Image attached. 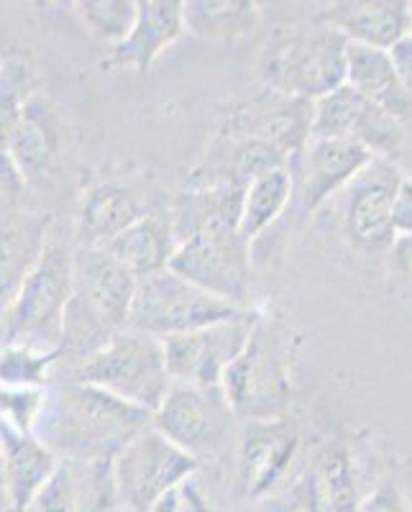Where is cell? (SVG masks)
Masks as SVG:
<instances>
[{
    "label": "cell",
    "mask_w": 412,
    "mask_h": 512,
    "mask_svg": "<svg viewBox=\"0 0 412 512\" xmlns=\"http://www.w3.org/2000/svg\"><path fill=\"white\" fill-rule=\"evenodd\" d=\"M59 464L62 459L34 433L0 423V487L6 489L8 512H29Z\"/></svg>",
    "instance_id": "22"
},
{
    "label": "cell",
    "mask_w": 412,
    "mask_h": 512,
    "mask_svg": "<svg viewBox=\"0 0 412 512\" xmlns=\"http://www.w3.org/2000/svg\"><path fill=\"white\" fill-rule=\"evenodd\" d=\"M139 280L105 246H75V287L64 320L77 331L116 336L128 328Z\"/></svg>",
    "instance_id": "9"
},
{
    "label": "cell",
    "mask_w": 412,
    "mask_h": 512,
    "mask_svg": "<svg viewBox=\"0 0 412 512\" xmlns=\"http://www.w3.org/2000/svg\"><path fill=\"white\" fill-rule=\"evenodd\" d=\"M29 512H80L75 477H72V466L67 461H62L52 479L41 487V492L31 502Z\"/></svg>",
    "instance_id": "37"
},
{
    "label": "cell",
    "mask_w": 412,
    "mask_h": 512,
    "mask_svg": "<svg viewBox=\"0 0 412 512\" xmlns=\"http://www.w3.org/2000/svg\"><path fill=\"white\" fill-rule=\"evenodd\" d=\"M405 172L392 157H377L338 195V221L351 249L366 256H384L400 236L395 205Z\"/></svg>",
    "instance_id": "11"
},
{
    "label": "cell",
    "mask_w": 412,
    "mask_h": 512,
    "mask_svg": "<svg viewBox=\"0 0 412 512\" xmlns=\"http://www.w3.org/2000/svg\"><path fill=\"white\" fill-rule=\"evenodd\" d=\"M118 512H134V510H128V507H121V510H118Z\"/></svg>",
    "instance_id": "43"
},
{
    "label": "cell",
    "mask_w": 412,
    "mask_h": 512,
    "mask_svg": "<svg viewBox=\"0 0 412 512\" xmlns=\"http://www.w3.org/2000/svg\"><path fill=\"white\" fill-rule=\"evenodd\" d=\"M47 390L0 384V423L13 425V428L24 433H34L41 410L47 405Z\"/></svg>",
    "instance_id": "34"
},
{
    "label": "cell",
    "mask_w": 412,
    "mask_h": 512,
    "mask_svg": "<svg viewBox=\"0 0 412 512\" xmlns=\"http://www.w3.org/2000/svg\"><path fill=\"white\" fill-rule=\"evenodd\" d=\"M75 287V241L52 231L47 249L8 308L0 341L57 349L64 308Z\"/></svg>",
    "instance_id": "4"
},
{
    "label": "cell",
    "mask_w": 412,
    "mask_h": 512,
    "mask_svg": "<svg viewBox=\"0 0 412 512\" xmlns=\"http://www.w3.org/2000/svg\"><path fill=\"white\" fill-rule=\"evenodd\" d=\"M39 3H44V6H52V8H72V3H75V0H39Z\"/></svg>",
    "instance_id": "41"
},
{
    "label": "cell",
    "mask_w": 412,
    "mask_h": 512,
    "mask_svg": "<svg viewBox=\"0 0 412 512\" xmlns=\"http://www.w3.org/2000/svg\"><path fill=\"white\" fill-rule=\"evenodd\" d=\"M295 341L282 320L262 313L249 344L223 377V390L241 423L290 415Z\"/></svg>",
    "instance_id": "3"
},
{
    "label": "cell",
    "mask_w": 412,
    "mask_h": 512,
    "mask_svg": "<svg viewBox=\"0 0 412 512\" xmlns=\"http://www.w3.org/2000/svg\"><path fill=\"white\" fill-rule=\"evenodd\" d=\"M313 136L349 139L372 149L377 157L395 159L405 144V126L374 100L343 82L341 88L315 100Z\"/></svg>",
    "instance_id": "17"
},
{
    "label": "cell",
    "mask_w": 412,
    "mask_h": 512,
    "mask_svg": "<svg viewBox=\"0 0 412 512\" xmlns=\"http://www.w3.org/2000/svg\"><path fill=\"white\" fill-rule=\"evenodd\" d=\"M59 367L57 349L0 341V384L8 387H39L47 390Z\"/></svg>",
    "instance_id": "32"
},
{
    "label": "cell",
    "mask_w": 412,
    "mask_h": 512,
    "mask_svg": "<svg viewBox=\"0 0 412 512\" xmlns=\"http://www.w3.org/2000/svg\"><path fill=\"white\" fill-rule=\"evenodd\" d=\"M292 162L274 146L246 136L210 134L203 157L187 172L185 187H241L246 190L254 177Z\"/></svg>",
    "instance_id": "20"
},
{
    "label": "cell",
    "mask_w": 412,
    "mask_h": 512,
    "mask_svg": "<svg viewBox=\"0 0 412 512\" xmlns=\"http://www.w3.org/2000/svg\"><path fill=\"white\" fill-rule=\"evenodd\" d=\"M167 192L146 175H95L82 190L75 216V246H108L144 218Z\"/></svg>",
    "instance_id": "14"
},
{
    "label": "cell",
    "mask_w": 412,
    "mask_h": 512,
    "mask_svg": "<svg viewBox=\"0 0 412 512\" xmlns=\"http://www.w3.org/2000/svg\"><path fill=\"white\" fill-rule=\"evenodd\" d=\"M146 425H151L149 410L90 382L62 377L47 390L34 436L62 461H113Z\"/></svg>",
    "instance_id": "1"
},
{
    "label": "cell",
    "mask_w": 412,
    "mask_h": 512,
    "mask_svg": "<svg viewBox=\"0 0 412 512\" xmlns=\"http://www.w3.org/2000/svg\"><path fill=\"white\" fill-rule=\"evenodd\" d=\"M297 192L295 169L290 164L274 167L264 175L254 177L244 190V203H241V221L238 231L249 241L262 239L264 233L272 231L282 218L287 216V208Z\"/></svg>",
    "instance_id": "28"
},
{
    "label": "cell",
    "mask_w": 412,
    "mask_h": 512,
    "mask_svg": "<svg viewBox=\"0 0 412 512\" xmlns=\"http://www.w3.org/2000/svg\"><path fill=\"white\" fill-rule=\"evenodd\" d=\"M241 187H185L172 195V226L177 241L210 228H238L241 221Z\"/></svg>",
    "instance_id": "27"
},
{
    "label": "cell",
    "mask_w": 412,
    "mask_h": 512,
    "mask_svg": "<svg viewBox=\"0 0 412 512\" xmlns=\"http://www.w3.org/2000/svg\"><path fill=\"white\" fill-rule=\"evenodd\" d=\"M374 159L377 154L364 144L313 136L295 169L302 216H315L328 200L341 195Z\"/></svg>",
    "instance_id": "18"
},
{
    "label": "cell",
    "mask_w": 412,
    "mask_h": 512,
    "mask_svg": "<svg viewBox=\"0 0 412 512\" xmlns=\"http://www.w3.org/2000/svg\"><path fill=\"white\" fill-rule=\"evenodd\" d=\"M389 52H392V59H395L397 72H400L405 88L410 90L412 95V34H407L405 39L397 41L395 47L389 49Z\"/></svg>",
    "instance_id": "40"
},
{
    "label": "cell",
    "mask_w": 412,
    "mask_h": 512,
    "mask_svg": "<svg viewBox=\"0 0 412 512\" xmlns=\"http://www.w3.org/2000/svg\"><path fill=\"white\" fill-rule=\"evenodd\" d=\"M146 3H149V0H136V6H139V8L146 6Z\"/></svg>",
    "instance_id": "42"
},
{
    "label": "cell",
    "mask_w": 412,
    "mask_h": 512,
    "mask_svg": "<svg viewBox=\"0 0 412 512\" xmlns=\"http://www.w3.org/2000/svg\"><path fill=\"white\" fill-rule=\"evenodd\" d=\"M52 231L54 221L49 213L21 208L0 216V326L26 277L47 249Z\"/></svg>",
    "instance_id": "23"
},
{
    "label": "cell",
    "mask_w": 412,
    "mask_h": 512,
    "mask_svg": "<svg viewBox=\"0 0 412 512\" xmlns=\"http://www.w3.org/2000/svg\"><path fill=\"white\" fill-rule=\"evenodd\" d=\"M151 425L205 466L233 448L241 420L233 413L223 384L175 382L151 413Z\"/></svg>",
    "instance_id": "6"
},
{
    "label": "cell",
    "mask_w": 412,
    "mask_h": 512,
    "mask_svg": "<svg viewBox=\"0 0 412 512\" xmlns=\"http://www.w3.org/2000/svg\"><path fill=\"white\" fill-rule=\"evenodd\" d=\"M366 492L354 448L341 438L320 441L305 456L292 484V500L300 512H359Z\"/></svg>",
    "instance_id": "15"
},
{
    "label": "cell",
    "mask_w": 412,
    "mask_h": 512,
    "mask_svg": "<svg viewBox=\"0 0 412 512\" xmlns=\"http://www.w3.org/2000/svg\"><path fill=\"white\" fill-rule=\"evenodd\" d=\"M62 377L103 387L111 395L139 405L149 413L162 405L169 387L175 384L167 367L162 338L134 331V328L118 331L103 351H98L80 367L62 372Z\"/></svg>",
    "instance_id": "5"
},
{
    "label": "cell",
    "mask_w": 412,
    "mask_h": 512,
    "mask_svg": "<svg viewBox=\"0 0 412 512\" xmlns=\"http://www.w3.org/2000/svg\"><path fill=\"white\" fill-rule=\"evenodd\" d=\"M262 24L259 0H185L187 34L210 44H236Z\"/></svg>",
    "instance_id": "29"
},
{
    "label": "cell",
    "mask_w": 412,
    "mask_h": 512,
    "mask_svg": "<svg viewBox=\"0 0 412 512\" xmlns=\"http://www.w3.org/2000/svg\"><path fill=\"white\" fill-rule=\"evenodd\" d=\"M200 472L187 477L175 489H169L162 500L154 502L149 512H218V505L208 492V484L200 482Z\"/></svg>",
    "instance_id": "36"
},
{
    "label": "cell",
    "mask_w": 412,
    "mask_h": 512,
    "mask_svg": "<svg viewBox=\"0 0 412 512\" xmlns=\"http://www.w3.org/2000/svg\"><path fill=\"white\" fill-rule=\"evenodd\" d=\"M359 512H412V461L384 474L366 492Z\"/></svg>",
    "instance_id": "33"
},
{
    "label": "cell",
    "mask_w": 412,
    "mask_h": 512,
    "mask_svg": "<svg viewBox=\"0 0 412 512\" xmlns=\"http://www.w3.org/2000/svg\"><path fill=\"white\" fill-rule=\"evenodd\" d=\"M349 41L320 18L274 26L256 57V80L292 98L318 100L346 82Z\"/></svg>",
    "instance_id": "2"
},
{
    "label": "cell",
    "mask_w": 412,
    "mask_h": 512,
    "mask_svg": "<svg viewBox=\"0 0 412 512\" xmlns=\"http://www.w3.org/2000/svg\"><path fill=\"white\" fill-rule=\"evenodd\" d=\"M384 267H387V290L395 295V300L412 308V236L400 233L395 244L384 254Z\"/></svg>",
    "instance_id": "35"
},
{
    "label": "cell",
    "mask_w": 412,
    "mask_h": 512,
    "mask_svg": "<svg viewBox=\"0 0 412 512\" xmlns=\"http://www.w3.org/2000/svg\"><path fill=\"white\" fill-rule=\"evenodd\" d=\"M185 29V0H149L139 8L134 31L126 41L111 49L108 67L146 75Z\"/></svg>",
    "instance_id": "24"
},
{
    "label": "cell",
    "mask_w": 412,
    "mask_h": 512,
    "mask_svg": "<svg viewBox=\"0 0 412 512\" xmlns=\"http://www.w3.org/2000/svg\"><path fill=\"white\" fill-rule=\"evenodd\" d=\"M300 459L302 433L290 415L241 423L233 441V497L238 502H267L290 487Z\"/></svg>",
    "instance_id": "8"
},
{
    "label": "cell",
    "mask_w": 412,
    "mask_h": 512,
    "mask_svg": "<svg viewBox=\"0 0 412 512\" xmlns=\"http://www.w3.org/2000/svg\"><path fill=\"white\" fill-rule=\"evenodd\" d=\"M169 269L223 300L254 308V254L251 241L244 239L238 228L195 233L177 246Z\"/></svg>",
    "instance_id": "12"
},
{
    "label": "cell",
    "mask_w": 412,
    "mask_h": 512,
    "mask_svg": "<svg viewBox=\"0 0 412 512\" xmlns=\"http://www.w3.org/2000/svg\"><path fill=\"white\" fill-rule=\"evenodd\" d=\"M177 246L180 241H177L175 226H172V198L167 195L105 249L111 251L118 262L126 264L136 280H144V277L169 269Z\"/></svg>",
    "instance_id": "25"
},
{
    "label": "cell",
    "mask_w": 412,
    "mask_h": 512,
    "mask_svg": "<svg viewBox=\"0 0 412 512\" xmlns=\"http://www.w3.org/2000/svg\"><path fill=\"white\" fill-rule=\"evenodd\" d=\"M200 469L203 464L198 459H192L154 425L136 433L113 459L118 495L123 507L134 512H149L169 489H175Z\"/></svg>",
    "instance_id": "13"
},
{
    "label": "cell",
    "mask_w": 412,
    "mask_h": 512,
    "mask_svg": "<svg viewBox=\"0 0 412 512\" xmlns=\"http://www.w3.org/2000/svg\"><path fill=\"white\" fill-rule=\"evenodd\" d=\"M251 310L256 308H241L185 280L172 269H164L139 280L131 315H128V328L157 338H169L233 320Z\"/></svg>",
    "instance_id": "7"
},
{
    "label": "cell",
    "mask_w": 412,
    "mask_h": 512,
    "mask_svg": "<svg viewBox=\"0 0 412 512\" xmlns=\"http://www.w3.org/2000/svg\"><path fill=\"white\" fill-rule=\"evenodd\" d=\"M318 18L349 44L392 49L412 34V0H320Z\"/></svg>",
    "instance_id": "21"
},
{
    "label": "cell",
    "mask_w": 412,
    "mask_h": 512,
    "mask_svg": "<svg viewBox=\"0 0 412 512\" xmlns=\"http://www.w3.org/2000/svg\"><path fill=\"white\" fill-rule=\"evenodd\" d=\"M26 185L29 182H26L24 172L18 169V164L13 162L6 149H0V216H8V213L24 208L21 200H24Z\"/></svg>",
    "instance_id": "38"
},
{
    "label": "cell",
    "mask_w": 412,
    "mask_h": 512,
    "mask_svg": "<svg viewBox=\"0 0 412 512\" xmlns=\"http://www.w3.org/2000/svg\"><path fill=\"white\" fill-rule=\"evenodd\" d=\"M36 90V64L29 49H8L0 62V149H6L13 128Z\"/></svg>",
    "instance_id": "30"
},
{
    "label": "cell",
    "mask_w": 412,
    "mask_h": 512,
    "mask_svg": "<svg viewBox=\"0 0 412 512\" xmlns=\"http://www.w3.org/2000/svg\"><path fill=\"white\" fill-rule=\"evenodd\" d=\"M346 85L374 100L397 121H412V95L405 88L389 49L349 44L346 49Z\"/></svg>",
    "instance_id": "26"
},
{
    "label": "cell",
    "mask_w": 412,
    "mask_h": 512,
    "mask_svg": "<svg viewBox=\"0 0 412 512\" xmlns=\"http://www.w3.org/2000/svg\"><path fill=\"white\" fill-rule=\"evenodd\" d=\"M315 100L292 98L259 85V93L231 100L215 116L213 131L264 141L285 154L297 169L313 139Z\"/></svg>",
    "instance_id": "10"
},
{
    "label": "cell",
    "mask_w": 412,
    "mask_h": 512,
    "mask_svg": "<svg viewBox=\"0 0 412 512\" xmlns=\"http://www.w3.org/2000/svg\"><path fill=\"white\" fill-rule=\"evenodd\" d=\"M395 228L397 233H410L412 236V177H402L400 192H397L395 205Z\"/></svg>",
    "instance_id": "39"
},
{
    "label": "cell",
    "mask_w": 412,
    "mask_h": 512,
    "mask_svg": "<svg viewBox=\"0 0 412 512\" xmlns=\"http://www.w3.org/2000/svg\"><path fill=\"white\" fill-rule=\"evenodd\" d=\"M259 315L262 310H251L200 331L162 338L172 382L223 384L231 364L249 344Z\"/></svg>",
    "instance_id": "16"
},
{
    "label": "cell",
    "mask_w": 412,
    "mask_h": 512,
    "mask_svg": "<svg viewBox=\"0 0 412 512\" xmlns=\"http://www.w3.org/2000/svg\"><path fill=\"white\" fill-rule=\"evenodd\" d=\"M70 118L62 105L47 93H34L24 108V116L13 128L6 152L11 154L26 182H39L54 169L70 146Z\"/></svg>",
    "instance_id": "19"
},
{
    "label": "cell",
    "mask_w": 412,
    "mask_h": 512,
    "mask_svg": "<svg viewBox=\"0 0 412 512\" xmlns=\"http://www.w3.org/2000/svg\"><path fill=\"white\" fill-rule=\"evenodd\" d=\"M70 11L82 29L111 49L128 39L139 18L136 0H75Z\"/></svg>",
    "instance_id": "31"
}]
</instances>
